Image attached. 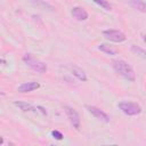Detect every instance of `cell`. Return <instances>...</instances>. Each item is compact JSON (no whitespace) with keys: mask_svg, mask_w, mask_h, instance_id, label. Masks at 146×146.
<instances>
[{"mask_svg":"<svg viewBox=\"0 0 146 146\" xmlns=\"http://www.w3.org/2000/svg\"><path fill=\"white\" fill-rule=\"evenodd\" d=\"M87 108L96 119H98V120H100L103 122H108L110 121V116L104 111H102L100 108H98L96 106H87Z\"/></svg>","mask_w":146,"mask_h":146,"instance_id":"cell-6","label":"cell"},{"mask_svg":"<svg viewBox=\"0 0 146 146\" xmlns=\"http://www.w3.org/2000/svg\"><path fill=\"white\" fill-rule=\"evenodd\" d=\"M23 60H24V63H25L31 70H33V71H35V72H38V73H44V72L47 71V65H46L43 62H41L40 59H38V58H35L34 56H32L31 54L24 55Z\"/></svg>","mask_w":146,"mask_h":146,"instance_id":"cell-2","label":"cell"},{"mask_svg":"<svg viewBox=\"0 0 146 146\" xmlns=\"http://www.w3.org/2000/svg\"><path fill=\"white\" fill-rule=\"evenodd\" d=\"M71 13H72V16L78 21H86L88 18V13L82 7H73Z\"/></svg>","mask_w":146,"mask_h":146,"instance_id":"cell-8","label":"cell"},{"mask_svg":"<svg viewBox=\"0 0 146 146\" xmlns=\"http://www.w3.org/2000/svg\"><path fill=\"white\" fill-rule=\"evenodd\" d=\"M51 136H52L55 139H57V140H62V139H63V133L59 132L58 130H54V131H51Z\"/></svg>","mask_w":146,"mask_h":146,"instance_id":"cell-14","label":"cell"},{"mask_svg":"<svg viewBox=\"0 0 146 146\" xmlns=\"http://www.w3.org/2000/svg\"><path fill=\"white\" fill-rule=\"evenodd\" d=\"M98 49L102 50V51H104V52H106V54H108V55H116L117 54V50L116 49H114L113 47H111L110 44H106V43L99 44Z\"/></svg>","mask_w":146,"mask_h":146,"instance_id":"cell-12","label":"cell"},{"mask_svg":"<svg viewBox=\"0 0 146 146\" xmlns=\"http://www.w3.org/2000/svg\"><path fill=\"white\" fill-rule=\"evenodd\" d=\"M14 105L24 112H35L36 111V108L34 106H32L31 104H27L25 102H14Z\"/></svg>","mask_w":146,"mask_h":146,"instance_id":"cell-10","label":"cell"},{"mask_svg":"<svg viewBox=\"0 0 146 146\" xmlns=\"http://www.w3.org/2000/svg\"><path fill=\"white\" fill-rule=\"evenodd\" d=\"M70 70H71L72 74H73L74 76H76L80 81H83V82L87 81V75H86V73H84V71H83L82 68H80V67L73 65V66H70Z\"/></svg>","mask_w":146,"mask_h":146,"instance_id":"cell-9","label":"cell"},{"mask_svg":"<svg viewBox=\"0 0 146 146\" xmlns=\"http://www.w3.org/2000/svg\"><path fill=\"white\" fill-rule=\"evenodd\" d=\"M129 5H130L132 8L138 9V10H140V11H143V13L146 10V6H145V2H144L143 0H130V1H129Z\"/></svg>","mask_w":146,"mask_h":146,"instance_id":"cell-11","label":"cell"},{"mask_svg":"<svg viewBox=\"0 0 146 146\" xmlns=\"http://www.w3.org/2000/svg\"><path fill=\"white\" fill-rule=\"evenodd\" d=\"M103 35L107 40L113 41V42H123L127 39L124 33H122L119 30H105V31H103Z\"/></svg>","mask_w":146,"mask_h":146,"instance_id":"cell-4","label":"cell"},{"mask_svg":"<svg viewBox=\"0 0 146 146\" xmlns=\"http://www.w3.org/2000/svg\"><path fill=\"white\" fill-rule=\"evenodd\" d=\"M64 110H65V113H66V115H67L71 124L75 129H79L80 128V115H79V113L74 108H72L70 106H65Z\"/></svg>","mask_w":146,"mask_h":146,"instance_id":"cell-5","label":"cell"},{"mask_svg":"<svg viewBox=\"0 0 146 146\" xmlns=\"http://www.w3.org/2000/svg\"><path fill=\"white\" fill-rule=\"evenodd\" d=\"M131 48H132V50H133L135 52H137V54H139L140 56L145 57V51H144V49H141V48H139V47H136V46H132Z\"/></svg>","mask_w":146,"mask_h":146,"instance_id":"cell-15","label":"cell"},{"mask_svg":"<svg viewBox=\"0 0 146 146\" xmlns=\"http://www.w3.org/2000/svg\"><path fill=\"white\" fill-rule=\"evenodd\" d=\"M113 68L115 70L116 73H119L124 79H127L129 81H135V79H136L135 72H133L132 67L127 62H124L122 59L113 60Z\"/></svg>","mask_w":146,"mask_h":146,"instance_id":"cell-1","label":"cell"},{"mask_svg":"<svg viewBox=\"0 0 146 146\" xmlns=\"http://www.w3.org/2000/svg\"><path fill=\"white\" fill-rule=\"evenodd\" d=\"M40 88V83L39 82H35V81H30V82H24L22 83L21 86H18L17 88V91L18 92H30V91H33L35 89Z\"/></svg>","mask_w":146,"mask_h":146,"instance_id":"cell-7","label":"cell"},{"mask_svg":"<svg viewBox=\"0 0 146 146\" xmlns=\"http://www.w3.org/2000/svg\"><path fill=\"white\" fill-rule=\"evenodd\" d=\"M119 108L127 115H138L141 113V107L137 103L132 102H121L119 103Z\"/></svg>","mask_w":146,"mask_h":146,"instance_id":"cell-3","label":"cell"},{"mask_svg":"<svg viewBox=\"0 0 146 146\" xmlns=\"http://www.w3.org/2000/svg\"><path fill=\"white\" fill-rule=\"evenodd\" d=\"M2 143H3V138H2V137H0V145H1Z\"/></svg>","mask_w":146,"mask_h":146,"instance_id":"cell-16","label":"cell"},{"mask_svg":"<svg viewBox=\"0 0 146 146\" xmlns=\"http://www.w3.org/2000/svg\"><path fill=\"white\" fill-rule=\"evenodd\" d=\"M92 1L96 2L97 5H99L100 7H103L104 9H106V10H111L112 9V6L107 0H92Z\"/></svg>","mask_w":146,"mask_h":146,"instance_id":"cell-13","label":"cell"}]
</instances>
